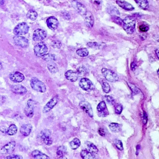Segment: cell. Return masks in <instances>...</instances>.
Listing matches in <instances>:
<instances>
[{"instance_id": "cell-6", "label": "cell", "mask_w": 159, "mask_h": 159, "mask_svg": "<svg viewBox=\"0 0 159 159\" xmlns=\"http://www.w3.org/2000/svg\"><path fill=\"white\" fill-rule=\"evenodd\" d=\"M13 39L15 44L17 46L22 48H26L29 46V41L25 37L21 36H15Z\"/></svg>"}, {"instance_id": "cell-24", "label": "cell", "mask_w": 159, "mask_h": 159, "mask_svg": "<svg viewBox=\"0 0 159 159\" xmlns=\"http://www.w3.org/2000/svg\"><path fill=\"white\" fill-rule=\"evenodd\" d=\"M80 155L83 159H96L95 155L91 153L87 150H82Z\"/></svg>"}, {"instance_id": "cell-53", "label": "cell", "mask_w": 159, "mask_h": 159, "mask_svg": "<svg viewBox=\"0 0 159 159\" xmlns=\"http://www.w3.org/2000/svg\"><path fill=\"white\" fill-rule=\"evenodd\" d=\"M94 2L95 4L98 5H99L101 3V0H94Z\"/></svg>"}, {"instance_id": "cell-54", "label": "cell", "mask_w": 159, "mask_h": 159, "mask_svg": "<svg viewBox=\"0 0 159 159\" xmlns=\"http://www.w3.org/2000/svg\"><path fill=\"white\" fill-rule=\"evenodd\" d=\"M155 53H156V55L157 57V59H159V54H158V49H156L155 51Z\"/></svg>"}, {"instance_id": "cell-50", "label": "cell", "mask_w": 159, "mask_h": 159, "mask_svg": "<svg viewBox=\"0 0 159 159\" xmlns=\"http://www.w3.org/2000/svg\"><path fill=\"white\" fill-rule=\"evenodd\" d=\"M6 100V98L5 96H0V105L3 104Z\"/></svg>"}, {"instance_id": "cell-55", "label": "cell", "mask_w": 159, "mask_h": 159, "mask_svg": "<svg viewBox=\"0 0 159 159\" xmlns=\"http://www.w3.org/2000/svg\"><path fill=\"white\" fill-rule=\"evenodd\" d=\"M5 4V0H0V6H3Z\"/></svg>"}, {"instance_id": "cell-48", "label": "cell", "mask_w": 159, "mask_h": 159, "mask_svg": "<svg viewBox=\"0 0 159 159\" xmlns=\"http://www.w3.org/2000/svg\"><path fill=\"white\" fill-rule=\"evenodd\" d=\"M98 133L101 136H105L106 134V130L103 128H99L98 129Z\"/></svg>"}, {"instance_id": "cell-16", "label": "cell", "mask_w": 159, "mask_h": 159, "mask_svg": "<svg viewBox=\"0 0 159 159\" xmlns=\"http://www.w3.org/2000/svg\"><path fill=\"white\" fill-rule=\"evenodd\" d=\"M58 97L57 96H55L53 98H52L46 104V106L44 107L43 109V113H47L49 111H50L58 103Z\"/></svg>"}, {"instance_id": "cell-22", "label": "cell", "mask_w": 159, "mask_h": 159, "mask_svg": "<svg viewBox=\"0 0 159 159\" xmlns=\"http://www.w3.org/2000/svg\"><path fill=\"white\" fill-rule=\"evenodd\" d=\"M116 3L122 9L126 10V11H132L134 10V7L130 3L124 2V1H121V0H117Z\"/></svg>"}, {"instance_id": "cell-26", "label": "cell", "mask_w": 159, "mask_h": 159, "mask_svg": "<svg viewBox=\"0 0 159 159\" xmlns=\"http://www.w3.org/2000/svg\"><path fill=\"white\" fill-rule=\"evenodd\" d=\"M138 6L142 10H146L148 8V3L147 0H135Z\"/></svg>"}, {"instance_id": "cell-8", "label": "cell", "mask_w": 159, "mask_h": 159, "mask_svg": "<svg viewBox=\"0 0 159 159\" xmlns=\"http://www.w3.org/2000/svg\"><path fill=\"white\" fill-rule=\"evenodd\" d=\"M35 104L36 102L32 99H30L28 101L27 105L24 109V113L26 116H28V117H32L33 116Z\"/></svg>"}, {"instance_id": "cell-33", "label": "cell", "mask_w": 159, "mask_h": 159, "mask_svg": "<svg viewBox=\"0 0 159 159\" xmlns=\"http://www.w3.org/2000/svg\"><path fill=\"white\" fill-rule=\"evenodd\" d=\"M43 59L47 62H52L55 61L57 60L56 56L54 54H46L42 57Z\"/></svg>"}, {"instance_id": "cell-11", "label": "cell", "mask_w": 159, "mask_h": 159, "mask_svg": "<svg viewBox=\"0 0 159 159\" xmlns=\"http://www.w3.org/2000/svg\"><path fill=\"white\" fill-rule=\"evenodd\" d=\"M72 5L73 8L81 15H85L87 11L86 7L82 3L78 2L77 0H73Z\"/></svg>"}, {"instance_id": "cell-45", "label": "cell", "mask_w": 159, "mask_h": 159, "mask_svg": "<svg viewBox=\"0 0 159 159\" xmlns=\"http://www.w3.org/2000/svg\"><path fill=\"white\" fill-rule=\"evenodd\" d=\"M87 45L88 47L93 49H98L99 47V45L96 42H88Z\"/></svg>"}, {"instance_id": "cell-2", "label": "cell", "mask_w": 159, "mask_h": 159, "mask_svg": "<svg viewBox=\"0 0 159 159\" xmlns=\"http://www.w3.org/2000/svg\"><path fill=\"white\" fill-rule=\"evenodd\" d=\"M31 88L38 92L44 93L46 91V85L36 78H33L30 82Z\"/></svg>"}, {"instance_id": "cell-19", "label": "cell", "mask_w": 159, "mask_h": 159, "mask_svg": "<svg viewBox=\"0 0 159 159\" xmlns=\"http://www.w3.org/2000/svg\"><path fill=\"white\" fill-rule=\"evenodd\" d=\"M85 24L88 28H91L93 27L94 17L91 12L86 11V13L85 14Z\"/></svg>"}, {"instance_id": "cell-37", "label": "cell", "mask_w": 159, "mask_h": 159, "mask_svg": "<svg viewBox=\"0 0 159 159\" xmlns=\"http://www.w3.org/2000/svg\"><path fill=\"white\" fill-rule=\"evenodd\" d=\"M102 88L105 93H108L111 91V87L109 83L106 82H103L102 83Z\"/></svg>"}, {"instance_id": "cell-14", "label": "cell", "mask_w": 159, "mask_h": 159, "mask_svg": "<svg viewBox=\"0 0 159 159\" xmlns=\"http://www.w3.org/2000/svg\"><path fill=\"white\" fill-rule=\"evenodd\" d=\"M10 79L15 83H20L24 80V76L19 72H15L10 73Z\"/></svg>"}, {"instance_id": "cell-20", "label": "cell", "mask_w": 159, "mask_h": 159, "mask_svg": "<svg viewBox=\"0 0 159 159\" xmlns=\"http://www.w3.org/2000/svg\"><path fill=\"white\" fill-rule=\"evenodd\" d=\"M65 78L72 82H75L78 80V75L77 72H74L73 70H68L65 73Z\"/></svg>"}, {"instance_id": "cell-7", "label": "cell", "mask_w": 159, "mask_h": 159, "mask_svg": "<svg viewBox=\"0 0 159 159\" xmlns=\"http://www.w3.org/2000/svg\"><path fill=\"white\" fill-rule=\"evenodd\" d=\"M51 132L48 129H44L41 132L39 136L44 143L47 145H51L52 144V140L51 137Z\"/></svg>"}, {"instance_id": "cell-51", "label": "cell", "mask_w": 159, "mask_h": 159, "mask_svg": "<svg viewBox=\"0 0 159 159\" xmlns=\"http://www.w3.org/2000/svg\"><path fill=\"white\" fill-rule=\"evenodd\" d=\"M7 129H8V128L6 127H5V126L0 127V130H1V132H3V133H4V134H7Z\"/></svg>"}, {"instance_id": "cell-28", "label": "cell", "mask_w": 159, "mask_h": 159, "mask_svg": "<svg viewBox=\"0 0 159 159\" xmlns=\"http://www.w3.org/2000/svg\"><path fill=\"white\" fill-rule=\"evenodd\" d=\"M81 145V142L78 138L73 139L70 142V146L72 149L75 150L78 148Z\"/></svg>"}, {"instance_id": "cell-4", "label": "cell", "mask_w": 159, "mask_h": 159, "mask_svg": "<svg viewBox=\"0 0 159 159\" xmlns=\"http://www.w3.org/2000/svg\"><path fill=\"white\" fill-rule=\"evenodd\" d=\"M48 49L47 46L44 42H39L36 44L34 48V52L35 55L39 57H42L47 54Z\"/></svg>"}, {"instance_id": "cell-15", "label": "cell", "mask_w": 159, "mask_h": 159, "mask_svg": "<svg viewBox=\"0 0 159 159\" xmlns=\"http://www.w3.org/2000/svg\"><path fill=\"white\" fill-rule=\"evenodd\" d=\"M97 111L99 112V116L102 117H106L109 114L106 103L104 101H101L97 106Z\"/></svg>"}, {"instance_id": "cell-13", "label": "cell", "mask_w": 159, "mask_h": 159, "mask_svg": "<svg viewBox=\"0 0 159 159\" xmlns=\"http://www.w3.org/2000/svg\"><path fill=\"white\" fill-rule=\"evenodd\" d=\"M46 23H47V25L48 28L52 31L56 30L59 24L58 20L54 16H51V17L49 18L47 20Z\"/></svg>"}, {"instance_id": "cell-32", "label": "cell", "mask_w": 159, "mask_h": 159, "mask_svg": "<svg viewBox=\"0 0 159 159\" xmlns=\"http://www.w3.org/2000/svg\"><path fill=\"white\" fill-rule=\"evenodd\" d=\"M77 55H78L80 57H86L88 55V51L87 50V49L85 48H83V49H80L78 50L77 51Z\"/></svg>"}, {"instance_id": "cell-29", "label": "cell", "mask_w": 159, "mask_h": 159, "mask_svg": "<svg viewBox=\"0 0 159 159\" xmlns=\"http://www.w3.org/2000/svg\"><path fill=\"white\" fill-rule=\"evenodd\" d=\"M121 125L116 122H112L109 125V128L113 132H119L121 130Z\"/></svg>"}, {"instance_id": "cell-21", "label": "cell", "mask_w": 159, "mask_h": 159, "mask_svg": "<svg viewBox=\"0 0 159 159\" xmlns=\"http://www.w3.org/2000/svg\"><path fill=\"white\" fill-rule=\"evenodd\" d=\"M32 129H33V127L31 124H24L20 128V132L23 136L27 137L31 134L32 131Z\"/></svg>"}, {"instance_id": "cell-25", "label": "cell", "mask_w": 159, "mask_h": 159, "mask_svg": "<svg viewBox=\"0 0 159 159\" xmlns=\"http://www.w3.org/2000/svg\"><path fill=\"white\" fill-rule=\"evenodd\" d=\"M86 148L88 149V151H89L91 153L96 154L98 152V148L92 142H86Z\"/></svg>"}, {"instance_id": "cell-5", "label": "cell", "mask_w": 159, "mask_h": 159, "mask_svg": "<svg viewBox=\"0 0 159 159\" xmlns=\"http://www.w3.org/2000/svg\"><path fill=\"white\" fill-rule=\"evenodd\" d=\"M101 72H102L103 76L104 77L106 80H107L108 81H109L110 82H113V83L118 81V80H119L118 76L114 72H113L112 70H109L108 68H103L102 69Z\"/></svg>"}, {"instance_id": "cell-23", "label": "cell", "mask_w": 159, "mask_h": 159, "mask_svg": "<svg viewBox=\"0 0 159 159\" xmlns=\"http://www.w3.org/2000/svg\"><path fill=\"white\" fill-rule=\"evenodd\" d=\"M31 154L34 159H50L49 156L38 150H34Z\"/></svg>"}, {"instance_id": "cell-36", "label": "cell", "mask_w": 159, "mask_h": 159, "mask_svg": "<svg viewBox=\"0 0 159 159\" xmlns=\"http://www.w3.org/2000/svg\"><path fill=\"white\" fill-rule=\"evenodd\" d=\"M128 85L130 87V88L131 90V91H132V93L134 95H137V94H138L140 92V90L138 88H137L134 85H133L130 83H128Z\"/></svg>"}, {"instance_id": "cell-39", "label": "cell", "mask_w": 159, "mask_h": 159, "mask_svg": "<svg viewBox=\"0 0 159 159\" xmlns=\"http://www.w3.org/2000/svg\"><path fill=\"white\" fill-rule=\"evenodd\" d=\"M139 29L141 32L145 33L149 29V27L147 24L145 23H142L140 25H139Z\"/></svg>"}, {"instance_id": "cell-46", "label": "cell", "mask_w": 159, "mask_h": 159, "mask_svg": "<svg viewBox=\"0 0 159 159\" xmlns=\"http://www.w3.org/2000/svg\"><path fill=\"white\" fill-rule=\"evenodd\" d=\"M105 98V99L106 101L111 105H113L114 103V99L111 97V96H106L104 97Z\"/></svg>"}, {"instance_id": "cell-12", "label": "cell", "mask_w": 159, "mask_h": 159, "mask_svg": "<svg viewBox=\"0 0 159 159\" xmlns=\"http://www.w3.org/2000/svg\"><path fill=\"white\" fill-rule=\"evenodd\" d=\"M79 106L81 108V109H83L90 117H92L93 116V113L92 108H91V104L89 103H88L87 101H82L80 103Z\"/></svg>"}, {"instance_id": "cell-27", "label": "cell", "mask_w": 159, "mask_h": 159, "mask_svg": "<svg viewBox=\"0 0 159 159\" xmlns=\"http://www.w3.org/2000/svg\"><path fill=\"white\" fill-rule=\"evenodd\" d=\"M18 132V127L15 124H11L7 129V134L9 135H14Z\"/></svg>"}, {"instance_id": "cell-3", "label": "cell", "mask_w": 159, "mask_h": 159, "mask_svg": "<svg viewBox=\"0 0 159 159\" xmlns=\"http://www.w3.org/2000/svg\"><path fill=\"white\" fill-rule=\"evenodd\" d=\"M29 27L26 23H21L18 24L14 29L13 33L16 36H23L28 33Z\"/></svg>"}, {"instance_id": "cell-38", "label": "cell", "mask_w": 159, "mask_h": 159, "mask_svg": "<svg viewBox=\"0 0 159 159\" xmlns=\"http://www.w3.org/2000/svg\"><path fill=\"white\" fill-rule=\"evenodd\" d=\"M108 13L109 14H111L113 16H116V15H120V13L119 12V11L117 10V9L115 7H111L109 8L108 10Z\"/></svg>"}, {"instance_id": "cell-44", "label": "cell", "mask_w": 159, "mask_h": 159, "mask_svg": "<svg viewBox=\"0 0 159 159\" xmlns=\"http://www.w3.org/2000/svg\"><path fill=\"white\" fill-rule=\"evenodd\" d=\"M113 19L114 20V21L116 23L119 24L120 26H122V20L120 18H119V17H117L116 16H113Z\"/></svg>"}, {"instance_id": "cell-30", "label": "cell", "mask_w": 159, "mask_h": 159, "mask_svg": "<svg viewBox=\"0 0 159 159\" xmlns=\"http://www.w3.org/2000/svg\"><path fill=\"white\" fill-rule=\"evenodd\" d=\"M27 18L32 21H35L37 18H38V13L36 11L33 10H29L28 13H27Z\"/></svg>"}, {"instance_id": "cell-47", "label": "cell", "mask_w": 159, "mask_h": 159, "mask_svg": "<svg viewBox=\"0 0 159 159\" xmlns=\"http://www.w3.org/2000/svg\"><path fill=\"white\" fill-rule=\"evenodd\" d=\"M142 121H143V124H146L147 121H148V117H147V114L146 113V112L144 111L143 113V116H142Z\"/></svg>"}, {"instance_id": "cell-31", "label": "cell", "mask_w": 159, "mask_h": 159, "mask_svg": "<svg viewBox=\"0 0 159 159\" xmlns=\"http://www.w3.org/2000/svg\"><path fill=\"white\" fill-rule=\"evenodd\" d=\"M67 153V150L65 146L61 145L57 148V154L58 156H60V157L64 156V155H65Z\"/></svg>"}, {"instance_id": "cell-40", "label": "cell", "mask_w": 159, "mask_h": 159, "mask_svg": "<svg viewBox=\"0 0 159 159\" xmlns=\"http://www.w3.org/2000/svg\"><path fill=\"white\" fill-rule=\"evenodd\" d=\"M114 145L118 150H123V145H122V143L121 140L116 139L114 141Z\"/></svg>"}, {"instance_id": "cell-35", "label": "cell", "mask_w": 159, "mask_h": 159, "mask_svg": "<svg viewBox=\"0 0 159 159\" xmlns=\"http://www.w3.org/2000/svg\"><path fill=\"white\" fill-rule=\"evenodd\" d=\"M77 72V73L78 75V77L79 76L82 77V76H83V75H86L87 73V70H86V68L85 67L81 66L79 68H78Z\"/></svg>"}, {"instance_id": "cell-41", "label": "cell", "mask_w": 159, "mask_h": 159, "mask_svg": "<svg viewBox=\"0 0 159 159\" xmlns=\"http://www.w3.org/2000/svg\"><path fill=\"white\" fill-rule=\"evenodd\" d=\"M5 159H23V157L19 155H11L6 157Z\"/></svg>"}, {"instance_id": "cell-52", "label": "cell", "mask_w": 159, "mask_h": 159, "mask_svg": "<svg viewBox=\"0 0 159 159\" xmlns=\"http://www.w3.org/2000/svg\"><path fill=\"white\" fill-rule=\"evenodd\" d=\"M63 16H64L65 19H67V16H68V18L69 19L70 18V15L68 13H67V12H64V13H63Z\"/></svg>"}, {"instance_id": "cell-43", "label": "cell", "mask_w": 159, "mask_h": 159, "mask_svg": "<svg viewBox=\"0 0 159 159\" xmlns=\"http://www.w3.org/2000/svg\"><path fill=\"white\" fill-rule=\"evenodd\" d=\"M52 46L54 48H60L62 46V43L59 41H54L52 43Z\"/></svg>"}, {"instance_id": "cell-57", "label": "cell", "mask_w": 159, "mask_h": 159, "mask_svg": "<svg viewBox=\"0 0 159 159\" xmlns=\"http://www.w3.org/2000/svg\"><path fill=\"white\" fill-rule=\"evenodd\" d=\"M2 68H3V64H2V62L0 61V70H2Z\"/></svg>"}, {"instance_id": "cell-49", "label": "cell", "mask_w": 159, "mask_h": 159, "mask_svg": "<svg viewBox=\"0 0 159 159\" xmlns=\"http://www.w3.org/2000/svg\"><path fill=\"white\" fill-rule=\"evenodd\" d=\"M136 67H137V64H136V62H132L131 64H130V69H131L132 70H134L136 68Z\"/></svg>"}, {"instance_id": "cell-10", "label": "cell", "mask_w": 159, "mask_h": 159, "mask_svg": "<svg viewBox=\"0 0 159 159\" xmlns=\"http://www.w3.org/2000/svg\"><path fill=\"white\" fill-rule=\"evenodd\" d=\"M46 37L47 33L46 31L41 29H38L34 31L33 38L34 41H41L45 39Z\"/></svg>"}, {"instance_id": "cell-1", "label": "cell", "mask_w": 159, "mask_h": 159, "mask_svg": "<svg viewBox=\"0 0 159 159\" xmlns=\"http://www.w3.org/2000/svg\"><path fill=\"white\" fill-rule=\"evenodd\" d=\"M122 26L125 31L129 34H132L135 31V21L134 17L127 16L122 20Z\"/></svg>"}, {"instance_id": "cell-42", "label": "cell", "mask_w": 159, "mask_h": 159, "mask_svg": "<svg viewBox=\"0 0 159 159\" xmlns=\"http://www.w3.org/2000/svg\"><path fill=\"white\" fill-rule=\"evenodd\" d=\"M123 109V107L121 104H117L115 108V113L117 114H121Z\"/></svg>"}, {"instance_id": "cell-34", "label": "cell", "mask_w": 159, "mask_h": 159, "mask_svg": "<svg viewBox=\"0 0 159 159\" xmlns=\"http://www.w3.org/2000/svg\"><path fill=\"white\" fill-rule=\"evenodd\" d=\"M47 67H48V69L52 73H57L59 70H58V67L56 65V64H50L47 65Z\"/></svg>"}, {"instance_id": "cell-17", "label": "cell", "mask_w": 159, "mask_h": 159, "mask_svg": "<svg viewBox=\"0 0 159 159\" xmlns=\"http://www.w3.org/2000/svg\"><path fill=\"white\" fill-rule=\"evenodd\" d=\"M79 85H80V86L83 90H85V91L90 90L91 88L93 85L91 80H90L88 78H82L80 81Z\"/></svg>"}, {"instance_id": "cell-9", "label": "cell", "mask_w": 159, "mask_h": 159, "mask_svg": "<svg viewBox=\"0 0 159 159\" xmlns=\"http://www.w3.org/2000/svg\"><path fill=\"white\" fill-rule=\"evenodd\" d=\"M15 147H16L15 141L14 140L10 141L1 148V152L4 154H11L14 152Z\"/></svg>"}, {"instance_id": "cell-56", "label": "cell", "mask_w": 159, "mask_h": 159, "mask_svg": "<svg viewBox=\"0 0 159 159\" xmlns=\"http://www.w3.org/2000/svg\"><path fill=\"white\" fill-rule=\"evenodd\" d=\"M59 159H67V158L65 156H62V157H60V158Z\"/></svg>"}, {"instance_id": "cell-18", "label": "cell", "mask_w": 159, "mask_h": 159, "mask_svg": "<svg viewBox=\"0 0 159 159\" xmlns=\"http://www.w3.org/2000/svg\"><path fill=\"white\" fill-rule=\"evenodd\" d=\"M11 91L18 95H24L27 93L26 88L21 85H13L11 86Z\"/></svg>"}]
</instances>
